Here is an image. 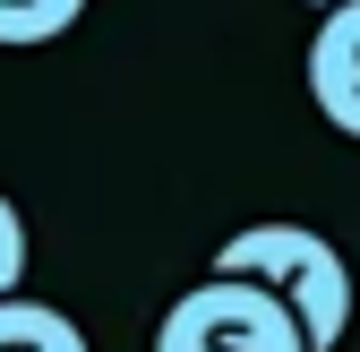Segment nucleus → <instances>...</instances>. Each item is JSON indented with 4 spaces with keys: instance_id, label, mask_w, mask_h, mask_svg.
<instances>
[{
    "instance_id": "nucleus-3",
    "label": "nucleus",
    "mask_w": 360,
    "mask_h": 352,
    "mask_svg": "<svg viewBox=\"0 0 360 352\" xmlns=\"http://www.w3.org/2000/svg\"><path fill=\"white\" fill-rule=\"evenodd\" d=\"M309 103H318L326 129H343L360 146V0L326 9L318 34H309Z\"/></svg>"
},
{
    "instance_id": "nucleus-4",
    "label": "nucleus",
    "mask_w": 360,
    "mask_h": 352,
    "mask_svg": "<svg viewBox=\"0 0 360 352\" xmlns=\"http://www.w3.org/2000/svg\"><path fill=\"white\" fill-rule=\"evenodd\" d=\"M0 352H95V344H86V327L69 310L9 292V301H0Z\"/></svg>"
},
{
    "instance_id": "nucleus-6",
    "label": "nucleus",
    "mask_w": 360,
    "mask_h": 352,
    "mask_svg": "<svg viewBox=\"0 0 360 352\" xmlns=\"http://www.w3.org/2000/svg\"><path fill=\"white\" fill-rule=\"evenodd\" d=\"M26 284V215L9 206V189H0V301H9Z\"/></svg>"
},
{
    "instance_id": "nucleus-5",
    "label": "nucleus",
    "mask_w": 360,
    "mask_h": 352,
    "mask_svg": "<svg viewBox=\"0 0 360 352\" xmlns=\"http://www.w3.org/2000/svg\"><path fill=\"white\" fill-rule=\"evenodd\" d=\"M86 18V0H0V52H26V43H60Z\"/></svg>"
},
{
    "instance_id": "nucleus-2",
    "label": "nucleus",
    "mask_w": 360,
    "mask_h": 352,
    "mask_svg": "<svg viewBox=\"0 0 360 352\" xmlns=\"http://www.w3.org/2000/svg\"><path fill=\"white\" fill-rule=\"evenodd\" d=\"M155 352H300V327L283 318L275 292L206 275L155 318Z\"/></svg>"
},
{
    "instance_id": "nucleus-7",
    "label": "nucleus",
    "mask_w": 360,
    "mask_h": 352,
    "mask_svg": "<svg viewBox=\"0 0 360 352\" xmlns=\"http://www.w3.org/2000/svg\"><path fill=\"white\" fill-rule=\"evenodd\" d=\"M300 9H318V18H326V9H343V0H300Z\"/></svg>"
},
{
    "instance_id": "nucleus-1",
    "label": "nucleus",
    "mask_w": 360,
    "mask_h": 352,
    "mask_svg": "<svg viewBox=\"0 0 360 352\" xmlns=\"http://www.w3.org/2000/svg\"><path fill=\"white\" fill-rule=\"evenodd\" d=\"M214 275L275 292L283 318L300 327V352H335L352 335V267L318 224H249L214 249Z\"/></svg>"
}]
</instances>
